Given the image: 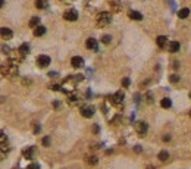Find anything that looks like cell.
Here are the masks:
<instances>
[{
	"label": "cell",
	"mask_w": 191,
	"mask_h": 169,
	"mask_svg": "<svg viewBox=\"0 0 191 169\" xmlns=\"http://www.w3.org/2000/svg\"><path fill=\"white\" fill-rule=\"evenodd\" d=\"M0 74L6 78H12L18 74V62L15 59H9V60H5L0 66Z\"/></svg>",
	"instance_id": "1"
},
{
	"label": "cell",
	"mask_w": 191,
	"mask_h": 169,
	"mask_svg": "<svg viewBox=\"0 0 191 169\" xmlns=\"http://www.w3.org/2000/svg\"><path fill=\"white\" fill-rule=\"evenodd\" d=\"M96 22H97V25H99L100 28H104V27H107L109 24L112 22V15H110L109 12H100V13L97 15Z\"/></svg>",
	"instance_id": "2"
},
{
	"label": "cell",
	"mask_w": 191,
	"mask_h": 169,
	"mask_svg": "<svg viewBox=\"0 0 191 169\" xmlns=\"http://www.w3.org/2000/svg\"><path fill=\"white\" fill-rule=\"evenodd\" d=\"M109 100H110V103H112L113 106L122 107V103H124V93H122V91L115 93L113 96H110V97H109Z\"/></svg>",
	"instance_id": "3"
},
{
	"label": "cell",
	"mask_w": 191,
	"mask_h": 169,
	"mask_svg": "<svg viewBox=\"0 0 191 169\" xmlns=\"http://www.w3.org/2000/svg\"><path fill=\"white\" fill-rule=\"evenodd\" d=\"M147 130H149V125L144 122V121H138V122L135 124V131L140 137H144L147 134Z\"/></svg>",
	"instance_id": "4"
},
{
	"label": "cell",
	"mask_w": 191,
	"mask_h": 169,
	"mask_svg": "<svg viewBox=\"0 0 191 169\" xmlns=\"http://www.w3.org/2000/svg\"><path fill=\"white\" fill-rule=\"evenodd\" d=\"M37 65H38V68H47L50 65V57L46 55H40L37 57Z\"/></svg>",
	"instance_id": "5"
},
{
	"label": "cell",
	"mask_w": 191,
	"mask_h": 169,
	"mask_svg": "<svg viewBox=\"0 0 191 169\" xmlns=\"http://www.w3.org/2000/svg\"><path fill=\"white\" fill-rule=\"evenodd\" d=\"M63 18L66 19V21H77L78 19V12L75 10V9H68L65 13H63Z\"/></svg>",
	"instance_id": "6"
},
{
	"label": "cell",
	"mask_w": 191,
	"mask_h": 169,
	"mask_svg": "<svg viewBox=\"0 0 191 169\" xmlns=\"http://www.w3.org/2000/svg\"><path fill=\"white\" fill-rule=\"evenodd\" d=\"M80 112H81V115H82L84 118H91V116L94 115V107L90 106V105H85V106L81 107Z\"/></svg>",
	"instance_id": "7"
},
{
	"label": "cell",
	"mask_w": 191,
	"mask_h": 169,
	"mask_svg": "<svg viewBox=\"0 0 191 169\" xmlns=\"http://www.w3.org/2000/svg\"><path fill=\"white\" fill-rule=\"evenodd\" d=\"M71 65H72V68L75 69H80L84 66V59L81 56H74L72 59H71Z\"/></svg>",
	"instance_id": "8"
},
{
	"label": "cell",
	"mask_w": 191,
	"mask_h": 169,
	"mask_svg": "<svg viewBox=\"0 0 191 169\" xmlns=\"http://www.w3.org/2000/svg\"><path fill=\"white\" fill-rule=\"evenodd\" d=\"M12 37H13V33H12L10 28H6V27L0 28V38H3V40H10Z\"/></svg>",
	"instance_id": "9"
},
{
	"label": "cell",
	"mask_w": 191,
	"mask_h": 169,
	"mask_svg": "<svg viewBox=\"0 0 191 169\" xmlns=\"http://www.w3.org/2000/svg\"><path fill=\"white\" fill-rule=\"evenodd\" d=\"M85 47L90 50H94V52H97L99 50V44H97V40L96 38H88L85 41Z\"/></svg>",
	"instance_id": "10"
},
{
	"label": "cell",
	"mask_w": 191,
	"mask_h": 169,
	"mask_svg": "<svg viewBox=\"0 0 191 169\" xmlns=\"http://www.w3.org/2000/svg\"><path fill=\"white\" fill-rule=\"evenodd\" d=\"M156 43H157V46L160 47V49H166V47H168V38H166L165 35H159L156 38Z\"/></svg>",
	"instance_id": "11"
},
{
	"label": "cell",
	"mask_w": 191,
	"mask_h": 169,
	"mask_svg": "<svg viewBox=\"0 0 191 169\" xmlns=\"http://www.w3.org/2000/svg\"><path fill=\"white\" fill-rule=\"evenodd\" d=\"M0 150L2 152L8 150V138H6V135L2 131H0Z\"/></svg>",
	"instance_id": "12"
},
{
	"label": "cell",
	"mask_w": 191,
	"mask_h": 169,
	"mask_svg": "<svg viewBox=\"0 0 191 169\" xmlns=\"http://www.w3.org/2000/svg\"><path fill=\"white\" fill-rule=\"evenodd\" d=\"M18 53H19L22 57L25 56V55H28V53H30V46H28L27 43L21 44V46H19V49H18Z\"/></svg>",
	"instance_id": "13"
},
{
	"label": "cell",
	"mask_w": 191,
	"mask_h": 169,
	"mask_svg": "<svg viewBox=\"0 0 191 169\" xmlns=\"http://www.w3.org/2000/svg\"><path fill=\"white\" fill-rule=\"evenodd\" d=\"M34 153H35V149L34 147H28V149H25L22 152V154H24V157L25 159H33L34 157Z\"/></svg>",
	"instance_id": "14"
},
{
	"label": "cell",
	"mask_w": 191,
	"mask_h": 169,
	"mask_svg": "<svg viewBox=\"0 0 191 169\" xmlns=\"http://www.w3.org/2000/svg\"><path fill=\"white\" fill-rule=\"evenodd\" d=\"M110 5V9L113 10V12H119L122 9V5H121V2H118V0H112V2L109 3Z\"/></svg>",
	"instance_id": "15"
},
{
	"label": "cell",
	"mask_w": 191,
	"mask_h": 169,
	"mask_svg": "<svg viewBox=\"0 0 191 169\" xmlns=\"http://www.w3.org/2000/svg\"><path fill=\"white\" fill-rule=\"evenodd\" d=\"M179 49H181V44H179L178 41L169 43V52H171V53H176V52H179Z\"/></svg>",
	"instance_id": "16"
},
{
	"label": "cell",
	"mask_w": 191,
	"mask_h": 169,
	"mask_svg": "<svg viewBox=\"0 0 191 169\" xmlns=\"http://www.w3.org/2000/svg\"><path fill=\"white\" fill-rule=\"evenodd\" d=\"M160 106H162L163 109H169V107H172V100H171L169 97H165V99L160 100Z\"/></svg>",
	"instance_id": "17"
},
{
	"label": "cell",
	"mask_w": 191,
	"mask_h": 169,
	"mask_svg": "<svg viewBox=\"0 0 191 169\" xmlns=\"http://www.w3.org/2000/svg\"><path fill=\"white\" fill-rule=\"evenodd\" d=\"M128 16H129L131 19H134V21H141V19H143V15H141L140 12H137V10H129Z\"/></svg>",
	"instance_id": "18"
},
{
	"label": "cell",
	"mask_w": 191,
	"mask_h": 169,
	"mask_svg": "<svg viewBox=\"0 0 191 169\" xmlns=\"http://www.w3.org/2000/svg\"><path fill=\"white\" fill-rule=\"evenodd\" d=\"M49 6V0H35V8L37 9H46Z\"/></svg>",
	"instance_id": "19"
},
{
	"label": "cell",
	"mask_w": 191,
	"mask_h": 169,
	"mask_svg": "<svg viewBox=\"0 0 191 169\" xmlns=\"http://www.w3.org/2000/svg\"><path fill=\"white\" fill-rule=\"evenodd\" d=\"M188 15H190V9H188V8H182V9L178 12V18H179V19H187Z\"/></svg>",
	"instance_id": "20"
},
{
	"label": "cell",
	"mask_w": 191,
	"mask_h": 169,
	"mask_svg": "<svg viewBox=\"0 0 191 169\" xmlns=\"http://www.w3.org/2000/svg\"><path fill=\"white\" fill-rule=\"evenodd\" d=\"M44 34H46V27L38 25L37 28H34V35H35V37H41V35H44Z\"/></svg>",
	"instance_id": "21"
},
{
	"label": "cell",
	"mask_w": 191,
	"mask_h": 169,
	"mask_svg": "<svg viewBox=\"0 0 191 169\" xmlns=\"http://www.w3.org/2000/svg\"><path fill=\"white\" fill-rule=\"evenodd\" d=\"M40 25V18L38 16H33L30 19V28H37Z\"/></svg>",
	"instance_id": "22"
},
{
	"label": "cell",
	"mask_w": 191,
	"mask_h": 169,
	"mask_svg": "<svg viewBox=\"0 0 191 169\" xmlns=\"http://www.w3.org/2000/svg\"><path fill=\"white\" fill-rule=\"evenodd\" d=\"M85 162H87L88 165L94 166V165H97V163H99V157H97V156H87Z\"/></svg>",
	"instance_id": "23"
},
{
	"label": "cell",
	"mask_w": 191,
	"mask_h": 169,
	"mask_svg": "<svg viewBox=\"0 0 191 169\" xmlns=\"http://www.w3.org/2000/svg\"><path fill=\"white\" fill-rule=\"evenodd\" d=\"M157 157H159V160H160V162H166V160L169 159V153L166 152V150H162V152L157 154Z\"/></svg>",
	"instance_id": "24"
},
{
	"label": "cell",
	"mask_w": 191,
	"mask_h": 169,
	"mask_svg": "<svg viewBox=\"0 0 191 169\" xmlns=\"http://www.w3.org/2000/svg\"><path fill=\"white\" fill-rule=\"evenodd\" d=\"M77 102H78L77 94H72V93H71V94H69V103H71V105H74V103H77Z\"/></svg>",
	"instance_id": "25"
},
{
	"label": "cell",
	"mask_w": 191,
	"mask_h": 169,
	"mask_svg": "<svg viewBox=\"0 0 191 169\" xmlns=\"http://www.w3.org/2000/svg\"><path fill=\"white\" fill-rule=\"evenodd\" d=\"M169 81H171V82H174V84H175V82H179V75L172 74V75L169 77Z\"/></svg>",
	"instance_id": "26"
},
{
	"label": "cell",
	"mask_w": 191,
	"mask_h": 169,
	"mask_svg": "<svg viewBox=\"0 0 191 169\" xmlns=\"http://www.w3.org/2000/svg\"><path fill=\"white\" fill-rule=\"evenodd\" d=\"M110 40H112V37H110V35H107V34L102 37V41H103L104 44H109V43H110Z\"/></svg>",
	"instance_id": "27"
},
{
	"label": "cell",
	"mask_w": 191,
	"mask_h": 169,
	"mask_svg": "<svg viewBox=\"0 0 191 169\" xmlns=\"http://www.w3.org/2000/svg\"><path fill=\"white\" fill-rule=\"evenodd\" d=\"M43 146H44V147H49V146H50V138H49V137H44V138H43Z\"/></svg>",
	"instance_id": "28"
},
{
	"label": "cell",
	"mask_w": 191,
	"mask_h": 169,
	"mask_svg": "<svg viewBox=\"0 0 191 169\" xmlns=\"http://www.w3.org/2000/svg\"><path fill=\"white\" fill-rule=\"evenodd\" d=\"M129 82H131L129 78H124V80H122V87H125V88L129 87Z\"/></svg>",
	"instance_id": "29"
},
{
	"label": "cell",
	"mask_w": 191,
	"mask_h": 169,
	"mask_svg": "<svg viewBox=\"0 0 191 169\" xmlns=\"http://www.w3.org/2000/svg\"><path fill=\"white\" fill-rule=\"evenodd\" d=\"M28 169H40V165H38V163H31V165L28 166Z\"/></svg>",
	"instance_id": "30"
},
{
	"label": "cell",
	"mask_w": 191,
	"mask_h": 169,
	"mask_svg": "<svg viewBox=\"0 0 191 169\" xmlns=\"http://www.w3.org/2000/svg\"><path fill=\"white\" fill-rule=\"evenodd\" d=\"M146 97H147V102H149V103H152V102H153V99H152V94H150V93H147V94H146Z\"/></svg>",
	"instance_id": "31"
},
{
	"label": "cell",
	"mask_w": 191,
	"mask_h": 169,
	"mask_svg": "<svg viewBox=\"0 0 191 169\" xmlns=\"http://www.w3.org/2000/svg\"><path fill=\"white\" fill-rule=\"evenodd\" d=\"M93 131H94V134H97V132L100 131V128H99V125H94V127H93Z\"/></svg>",
	"instance_id": "32"
},
{
	"label": "cell",
	"mask_w": 191,
	"mask_h": 169,
	"mask_svg": "<svg viewBox=\"0 0 191 169\" xmlns=\"http://www.w3.org/2000/svg\"><path fill=\"white\" fill-rule=\"evenodd\" d=\"M2 50H3V53H9V47H6V46H2Z\"/></svg>",
	"instance_id": "33"
},
{
	"label": "cell",
	"mask_w": 191,
	"mask_h": 169,
	"mask_svg": "<svg viewBox=\"0 0 191 169\" xmlns=\"http://www.w3.org/2000/svg\"><path fill=\"white\" fill-rule=\"evenodd\" d=\"M134 150H135V152H137V153H140V152H141V150H143V149H141V147H140V146H135V147H134Z\"/></svg>",
	"instance_id": "34"
},
{
	"label": "cell",
	"mask_w": 191,
	"mask_h": 169,
	"mask_svg": "<svg viewBox=\"0 0 191 169\" xmlns=\"http://www.w3.org/2000/svg\"><path fill=\"white\" fill-rule=\"evenodd\" d=\"M171 140V135H163V141H169Z\"/></svg>",
	"instance_id": "35"
},
{
	"label": "cell",
	"mask_w": 191,
	"mask_h": 169,
	"mask_svg": "<svg viewBox=\"0 0 191 169\" xmlns=\"http://www.w3.org/2000/svg\"><path fill=\"white\" fill-rule=\"evenodd\" d=\"M49 75H50V77H57V74H56V72H50Z\"/></svg>",
	"instance_id": "36"
},
{
	"label": "cell",
	"mask_w": 191,
	"mask_h": 169,
	"mask_svg": "<svg viewBox=\"0 0 191 169\" xmlns=\"http://www.w3.org/2000/svg\"><path fill=\"white\" fill-rule=\"evenodd\" d=\"M3 5H5V0H0V8H2Z\"/></svg>",
	"instance_id": "37"
},
{
	"label": "cell",
	"mask_w": 191,
	"mask_h": 169,
	"mask_svg": "<svg viewBox=\"0 0 191 169\" xmlns=\"http://www.w3.org/2000/svg\"><path fill=\"white\" fill-rule=\"evenodd\" d=\"M147 169H154V168H153V166H149V168H147Z\"/></svg>",
	"instance_id": "38"
},
{
	"label": "cell",
	"mask_w": 191,
	"mask_h": 169,
	"mask_svg": "<svg viewBox=\"0 0 191 169\" xmlns=\"http://www.w3.org/2000/svg\"><path fill=\"white\" fill-rule=\"evenodd\" d=\"M190 99H191V93H190Z\"/></svg>",
	"instance_id": "39"
},
{
	"label": "cell",
	"mask_w": 191,
	"mask_h": 169,
	"mask_svg": "<svg viewBox=\"0 0 191 169\" xmlns=\"http://www.w3.org/2000/svg\"><path fill=\"white\" fill-rule=\"evenodd\" d=\"M190 116H191V110H190Z\"/></svg>",
	"instance_id": "40"
}]
</instances>
